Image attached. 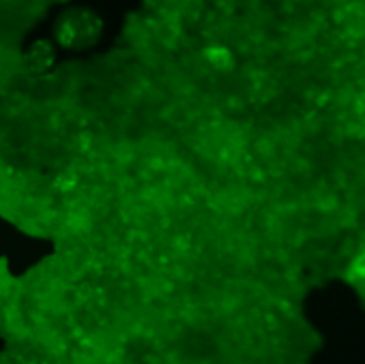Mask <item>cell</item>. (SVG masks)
Returning a JSON list of instances; mask_svg holds the SVG:
<instances>
[{
  "label": "cell",
  "mask_w": 365,
  "mask_h": 364,
  "mask_svg": "<svg viewBox=\"0 0 365 364\" xmlns=\"http://www.w3.org/2000/svg\"><path fill=\"white\" fill-rule=\"evenodd\" d=\"M349 277H351L353 284L359 285L360 289H365V252L356 257V261L351 266V271H349Z\"/></svg>",
  "instance_id": "7a4b0ae2"
},
{
  "label": "cell",
  "mask_w": 365,
  "mask_h": 364,
  "mask_svg": "<svg viewBox=\"0 0 365 364\" xmlns=\"http://www.w3.org/2000/svg\"><path fill=\"white\" fill-rule=\"evenodd\" d=\"M50 59H52V49L46 45L45 41L34 43V45L29 49V52L25 54V64H27L29 70L32 71H41L48 66Z\"/></svg>",
  "instance_id": "6da1fadb"
}]
</instances>
